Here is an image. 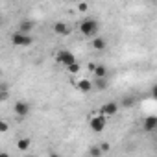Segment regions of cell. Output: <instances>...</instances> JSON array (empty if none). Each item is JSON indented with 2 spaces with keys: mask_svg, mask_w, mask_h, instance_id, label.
<instances>
[{
  "mask_svg": "<svg viewBox=\"0 0 157 157\" xmlns=\"http://www.w3.org/2000/svg\"><path fill=\"white\" fill-rule=\"evenodd\" d=\"M98 30H100V22L96 21V19H83L82 22H80V32L85 35V37H94V35H98Z\"/></svg>",
  "mask_w": 157,
  "mask_h": 157,
  "instance_id": "1",
  "label": "cell"
},
{
  "mask_svg": "<svg viewBox=\"0 0 157 157\" xmlns=\"http://www.w3.org/2000/svg\"><path fill=\"white\" fill-rule=\"evenodd\" d=\"M11 43L15 44V46H30L32 43H33V37L30 35V33H22V32H15V33H11Z\"/></svg>",
  "mask_w": 157,
  "mask_h": 157,
  "instance_id": "2",
  "label": "cell"
},
{
  "mask_svg": "<svg viewBox=\"0 0 157 157\" xmlns=\"http://www.w3.org/2000/svg\"><path fill=\"white\" fill-rule=\"evenodd\" d=\"M105 124H107V117H104V115H94L91 120H89V128L94 131V133H102L104 129H105Z\"/></svg>",
  "mask_w": 157,
  "mask_h": 157,
  "instance_id": "3",
  "label": "cell"
},
{
  "mask_svg": "<svg viewBox=\"0 0 157 157\" xmlns=\"http://www.w3.org/2000/svg\"><path fill=\"white\" fill-rule=\"evenodd\" d=\"M56 61L67 67V65H70V63H74V61H76V56H74L70 50H59V52L56 54Z\"/></svg>",
  "mask_w": 157,
  "mask_h": 157,
  "instance_id": "4",
  "label": "cell"
},
{
  "mask_svg": "<svg viewBox=\"0 0 157 157\" xmlns=\"http://www.w3.org/2000/svg\"><path fill=\"white\" fill-rule=\"evenodd\" d=\"M30 104L28 102H24V100H19V102H15V105H13V113L19 117V118H24V117H28L30 115Z\"/></svg>",
  "mask_w": 157,
  "mask_h": 157,
  "instance_id": "5",
  "label": "cell"
},
{
  "mask_svg": "<svg viewBox=\"0 0 157 157\" xmlns=\"http://www.w3.org/2000/svg\"><path fill=\"white\" fill-rule=\"evenodd\" d=\"M98 113L104 115V117H115V115L118 113V104H117V102H107V104H104V105L100 107Z\"/></svg>",
  "mask_w": 157,
  "mask_h": 157,
  "instance_id": "6",
  "label": "cell"
},
{
  "mask_svg": "<svg viewBox=\"0 0 157 157\" xmlns=\"http://www.w3.org/2000/svg\"><path fill=\"white\" fill-rule=\"evenodd\" d=\"M142 129H144L146 133H153V131L157 129V117H155V115L146 117V118L142 120Z\"/></svg>",
  "mask_w": 157,
  "mask_h": 157,
  "instance_id": "7",
  "label": "cell"
},
{
  "mask_svg": "<svg viewBox=\"0 0 157 157\" xmlns=\"http://www.w3.org/2000/svg\"><path fill=\"white\" fill-rule=\"evenodd\" d=\"M54 33H56V35H70V26H68L67 22L59 21V22L54 24Z\"/></svg>",
  "mask_w": 157,
  "mask_h": 157,
  "instance_id": "8",
  "label": "cell"
},
{
  "mask_svg": "<svg viewBox=\"0 0 157 157\" xmlns=\"http://www.w3.org/2000/svg\"><path fill=\"white\" fill-rule=\"evenodd\" d=\"M76 87H78V91H80V93H89L93 89V82L91 80H80V82L76 83Z\"/></svg>",
  "mask_w": 157,
  "mask_h": 157,
  "instance_id": "9",
  "label": "cell"
},
{
  "mask_svg": "<svg viewBox=\"0 0 157 157\" xmlns=\"http://www.w3.org/2000/svg\"><path fill=\"white\" fill-rule=\"evenodd\" d=\"M105 46H107L105 39H104V37H98V35H94V39H93V48H94V50H98V52H102Z\"/></svg>",
  "mask_w": 157,
  "mask_h": 157,
  "instance_id": "10",
  "label": "cell"
},
{
  "mask_svg": "<svg viewBox=\"0 0 157 157\" xmlns=\"http://www.w3.org/2000/svg\"><path fill=\"white\" fill-rule=\"evenodd\" d=\"M93 72H94L96 78H105V76H107V67L102 65V63H100V65H94V67H93Z\"/></svg>",
  "mask_w": 157,
  "mask_h": 157,
  "instance_id": "11",
  "label": "cell"
},
{
  "mask_svg": "<svg viewBox=\"0 0 157 157\" xmlns=\"http://www.w3.org/2000/svg\"><path fill=\"white\" fill-rule=\"evenodd\" d=\"M33 30V22L32 21H21V24H19V32H22V33H30Z\"/></svg>",
  "mask_w": 157,
  "mask_h": 157,
  "instance_id": "12",
  "label": "cell"
},
{
  "mask_svg": "<svg viewBox=\"0 0 157 157\" xmlns=\"http://www.w3.org/2000/svg\"><path fill=\"white\" fill-rule=\"evenodd\" d=\"M93 87H96L98 91H105L107 89V78H96L94 83H93Z\"/></svg>",
  "mask_w": 157,
  "mask_h": 157,
  "instance_id": "13",
  "label": "cell"
},
{
  "mask_svg": "<svg viewBox=\"0 0 157 157\" xmlns=\"http://www.w3.org/2000/svg\"><path fill=\"white\" fill-rule=\"evenodd\" d=\"M30 144H32V140H30L28 137H24V139H19V142H17V148H19L21 151H26V150L30 148Z\"/></svg>",
  "mask_w": 157,
  "mask_h": 157,
  "instance_id": "14",
  "label": "cell"
},
{
  "mask_svg": "<svg viewBox=\"0 0 157 157\" xmlns=\"http://www.w3.org/2000/svg\"><path fill=\"white\" fill-rule=\"evenodd\" d=\"M80 63H78V61H74V63H70V65H67V70L70 72V74H78V72H80Z\"/></svg>",
  "mask_w": 157,
  "mask_h": 157,
  "instance_id": "15",
  "label": "cell"
},
{
  "mask_svg": "<svg viewBox=\"0 0 157 157\" xmlns=\"http://www.w3.org/2000/svg\"><path fill=\"white\" fill-rule=\"evenodd\" d=\"M104 151H102V148L96 144V146H91V150H89V155H93V157H100Z\"/></svg>",
  "mask_w": 157,
  "mask_h": 157,
  "instance_id": "16",
  "label": "cell"
},
{
  "mask_svg": "<svg viewBox=\"0 0 157 157\" xmlns=\"http://www.w3.org/2000/svg\"><path fill=\"white\" fill-rule=\"evenodd\" d=\"M10 98V89H0V102H6Z\"/></svg>",
  "mask_w": 157,
  "mask_h": 157,
  "instance_id": "17",
  "label": "cell"
},
{
  "mask_svg": "<svg viewBox=\"0 0 157 157\" xmlns=\"http://www.w3.org/2000/svg\"><path fill=\"white\" fill-rule=\"evenodd\" d=\"M133 104H135V100H133L131 96H126V98L122 100V105H124V107H131Z\"/></svg>",
  "mask_w": 157,
  "mask_h": 157,
  "instance_id": "18",
  "label": "cell"
},
{
  "mask_svg": "<svg viewBox=\"0 0 157 157\" xmlns=\"http://www.w3.org/2000/svg\"><path fill=\"white\" fill-rule=\"evenodd\" d=\"M8 129H10V124L6 120H0V133H6Z\"/></svg>",
  "mask_w": 157,
  "mask_h": 157,
  "instance_id": "19",
  "label": "cell"
},
{
  "mask_svg": "<svg viewBox=\"0 0 157 157\" xmlns=\"http://www.w3.org/2000/svg\"><path fill=\"white\" fill-rule=\"evenodd\" d=\"M87 8H89L87 2H80V4H78V10H80V11H87Z\"/></svg>",
  "mask_w": 157,
  "mask_h": 157,
  "instance_id": "20",
  "label": "cell"
},
{
  "mask_svg": "<svg viewBox=\"0 0 157 157\" xmlns=\"http://www.w3.org/2000/svg\"><path fill=\"white\" fill-rule=\"evenodd\" d=\"M150 96H151V98H157V85H153V87H151V93H150Z\"/></svg>",
  "mask_w": 157,
  "mask_h": 157,
  "instance_id": "21",
  "label": "cell"
},
{
  "mask_svg": "<svg viewBox=\"0 0 157 157\" xmlns=\"http://www.w3.org/2000/svg\"><path fill=\"white\" fill-rule=\"evenodd\" d=\"M100 148H102V151H109V144H107V142H102Z\"/></svg>",
  "mask_w": 157,
  "mask_h": 157,
  "instance_id": "22",
  "label": "cell"
},
{
  "mask_svg": "<svg viewBox=\"0 0 157 157\" xmlns=\"http://www.w3.org/2000/svg\"><path fill=\"white\" fill-rule=\"evenodd\" d=\"M150 2H155V0H150Z\"/></svg>",
  "mask_w": 157,
  "mask_h": 157,
  "instance_id": "23",
  "label": "cell"
}]
</instances>
